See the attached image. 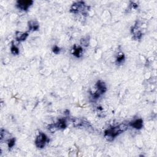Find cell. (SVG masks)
Segmentation results:
<instances>
[{
    "instance_id": "obj_1",
    "label": "cell",
    "mask_w": 157,
    "mask_h": 157,
    "mask_svg": "<svg viewBox=\"0 0 157 157\" xmlns=\"http://www.w3.org/2000/svg\"><path fill=\"white\" fill-rule=\"evenodd\" d=\"M123 132L122 129H120V127H114V128H112L111 129H107L105 132V138L107 139L108 141H112L117 135Z\"/></svg>"
},
{
    "instance_id": "obj_2",
    "label": "cell",
    "mask_w": 157,
    "mask_h": 157,
    "mask_svg": "<svg viewBox=\"0 0 157 157\" xmlns=\"http://www.w3.org/2000/svg\"><path fill=\"white\" fill-rule=\"evenodd\" d=\"M47 141V138L44 133H40L36 140V145L38 148H43Z\"/></svg>"
},
{
    "instance_id": "obj_3",
    "label": "cell",
    "mask_w": 157,
    "mask_h": 157,
    "mask_svg": "<svg viewBox=\"0 0 157 157\" xmlns=\"http://www.w3.org/2000/svg\"><path fill=\"white\" fill-rule=\"evenodd\" d=\"M33 3L32 1H18L17 6L22 10H27Z\"/></svg>"
},
{
    "instance_id": "obj_4",
    "label": "cell",
    "mask_w": 157,
    "mask_h": 157,
    "mask_svg": "<svg viewBox=\"0 0 157 157\" xmlns=\"http://www.w3.org/2000/svg\"><path fill=\"white\" fill-rule=\"evenodd\" d=\"M97 87H98V91L96 93H98L99 95L101 93H103L106 91V86L105 85L104 82L102 81H98L97 82Z\"/></svg>"
},
{
    "instance_id": "obj_5",
    "label": "cell",
    "mask_w": 157,
    "mask_h": 157,
    "mask_svg": "<svg viewBox=\"0 0 157 157\" xmlns=\"http://www.w3.org/2000/svg\"><path fill=\"white\" fill-rule=\"evenodd\" d=\"M143 121L141 119H138L134 121L133 122H132L131 123V125L133 128H136V129H141L143 127Z\"/></svg>"
},
{
    "instance_id": "obj_6",
    "label": "cell",
    "mask_w": 157,
    "mask_h": 157,
    "mask_svg": "<svg viewBox=\"0 0 157 157\" xmlns=\"http://www.w3.org/2000/svg\"><path fill=\"white\" fill-rule=\"evenodd\" d=\"M28 33H23L22 32H17L16 33V39L18 41H24L28 37Z\"/></svg>"
},
{
    "instance_id": "obj_7",
    "label": "cell",
    "mask_w": 157,
    "mask_h": 157,
    "mask_svg": "<svg viewBox=\"0 0 157 157\" xmlns=\"http://www.w3.org/2000/svg\"><path fill=\"white\" fill-rule=\"evenodd\" d=\"M28 24H29L28 25H29V28L31 30H36L39 28L38 24L34 21H30Z\"/></svg>"
},
{
    "instance_id": "obj_8",
    "label": "cell",
    "mask_w": 157,
    "mask_h": 157,
    "mask_svg": "<svg viewBox=\"0 0 157 157\" xmlns=\"http://www.w3.org/2000/svg\"><path fill=\"white\" fill-rule=\"evenodd\" d=\"M55 125L58 129H63L66 127V122L64 120H60L58 123Z\"/></svg>"
},
{
    "instance_id": "obj_9",
    "label": "cell",
    "mask_w": 157,
    "mask_h": 157,
    "mask_svg": "<svg viewBox=\"0 0 157 157\" xmlns=\"http://www.w3.org/2000/svg\"><path fill=\"white\" fill-rule=\"evenodd\" d=\"M82 49L80 47H76L74 49L73 54L77 57H79L82 55Z\"/></svg>"
},
{
    "instance_id": "obj_10",
    "label": "cell",
    "mask_w": 157,
    "mask_h": 157,
    "mask_svg": "<svg viewBox=\"0 0 157 157\" xmlns=\"http://www.w3.org/2000/svg\"><path fill=\"white\" fill-rule=\"evenodd\" d=\"M11 52L14 54H18V48L16 47L15 45H12L11 47Z\"/></svg>"
},
{
    "instance_id": "obj_11",
    "label": "cell",
    "mask_w": 157,
    "mask_h": 157,
    "mask_svg": "<svg viewBox=\"0 0 157 157\" xmlns=\"http://www.w3.org/2000/svg\"><path fill=\"white\" fill-rule=\"evenodd\" d=\"M15 144V139L12 138V139H11L10 140H9L8 142V146L9 148L12 147Z\"/></svg>"
},
{
    "instance_id": "obj_12",
    "label": "cell",
    "mask_w": 157,
    "mask_h": 157,
    "mask_svg": "<svg viewBox=\"0 0 157 157\" xmlns=\"http://www.w3.org/2000/svg\"><path fill=\"white\" fill-rule=\"evenodd\" d=\"M123 60H124V55H119V56L118 57L117 60V62L122 63V61H123Z\"/></svg>"
},
{
    "instance_id": "obj_13",
    "label": "cell",
    "mask_w": 157,
    "mask_h": 157,
    "mask_svg": "<svg viewBox=\"0 0 157 157\" xmlns=\"http://www.w3.org/2000/svg\"><path fill=\"white\" fill-rule=\"evenodd\" d=\"M60 48L58 47L57 46H55L54 48H53V51H54V53H55V54H58V53L60 52Z\"/></svg>"
}]
</instances>
